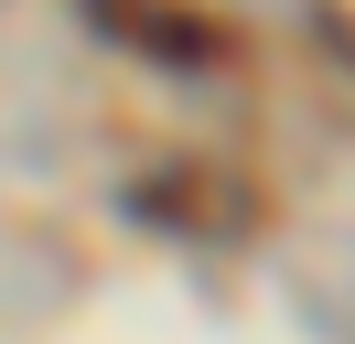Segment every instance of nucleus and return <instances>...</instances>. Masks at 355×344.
Wrapping results in <instances>:
<instances>
[{
  "mask_svg": "<svg viewBox=\"0 0 355 344\" xmlns=\"http://www.w3.org/2000/svg\"><path fill=\"white\" fill-rule=\"evenodd\" d=\"M87 11L108 22L119 43H151V54H183V64H216L226 54V33L194 22V11H151V0H87Z\"/></svg>",
  "mask_w": 355,
  "mask_h": 344,
  "instance_id": "nucleus-1",
  "label": "nucleus"
}]
</instances>
